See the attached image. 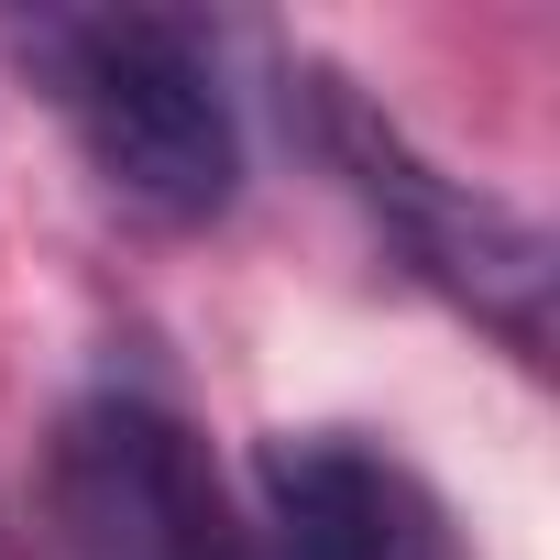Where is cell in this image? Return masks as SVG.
I'll return each instance as SVG.
<instances>
[{"label": "cell", "mask_w": 560, "mask_h": 560, "mask_svg": "<svg viewBox=\"0 0 560 560\" xmlns=\"http://www.w3.org/2000/svg\"><path fill=\"white\" fill-rule=\"evenodd\" d=\"M298 89H308V143H319L330 176L363 198V220L396 242V264L418 275V287H440L451 308H472L505 352L538 363V352H549V231H538L516 198H494V187L429 165L352 78L298 67Z\"/></svg>", "instance_id": "2"}, {"label": "cell", "mask_w": 560, "mask_h": 560, "mask_svg": "<svg viewBox=\"0 0 560 560\" xmlns=\"http://www.w3.org/2000/svg\"><path fill=\"white\" fill-rule=\"evenodd\" d=\"M45 527L56 560H253L209 440L143 385H100L56 418Z\"/></svg>", "instance_id": "3"}, {"label": "cell", "mask_w": 560, "mask_h": 560, "mask_svg": "<svg viewBox=\"0 0 560 560\" xmlns=\"http://www.w3.org/2000/svg\"><path fill=\"white\" fill-rule=\"evenodd\" d=\"M264 560H462L451 505L352 429L264 440Z\"/></svg>", "instance_id": "4"}, {"label": "cell", "mask_w": 560, "mask_h": 560, "mask_svg": "<svg viewBox=\"0 0 560 560\" xmlns=\"http://www.w3.org/2000/svg\"><path fill=\"white\" fill-rule=\"evenodd\" d=\"M78 154L100 165L110 198H132L143 220L165 231H198L231 209L242 187V132H231V100H220V67L187 23L165 12H67V23H34L23 34Z\"/></svg>", "instance_id": "1"}]
</instances>
